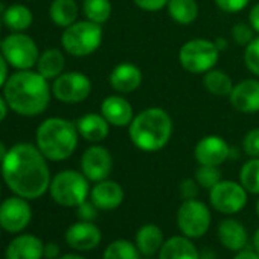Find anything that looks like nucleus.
<instances>
[{
	"instance_id": "f257e3e1",
	"label": "nucleus",
	"mask_w": 259,
	"mask_h": 259,
	"mask_svg": "<svg viewBox=\"0 0 259 259\" xmlns=\"http://www.w3.org/2000/svg\"><path fill=\"white\" fill-rule=\"evenodd\" d=\"M48 159L32 144H17L8 150L2 165V177L7 186L19 197L35 200L49 191L51 171Z\"/></svg>"
},
{
	"instance_id": "f03ea898",
	"label": "nucleus",
	"mask_w": 259,
	"mask_h": 259,
	"mask_svg": "<svg viewBox=\"0 0 259 259\" xmlns=\"http://www.w3.org/2000/svg\"><path fill=\"white\" fill-rule=\"evenodd\" d=\"M52 87L38 72L19 70L8 76L4 85V96L10 108L26 117L41 114L51 102Z\"/></svg>"
},
{
	"instance_id": "7ed1b4c3",
	"label": "nucleus",
	"mask_w": 259,
	"mask_h": 259,
	"mask_svg": "<svg viewBox=\"0 0 259 259\" xmlns=\"http://www.w3.org/2000/svg\"><path fill=\"white\" fill-rule=\"evenodd\" d=\"M172 133V117L160 107L144 108L128 125L130 141L144 153H157L163 150L169 144Z\"/></svg>"
},
{
	"instance_id": "20e7f679",
	"label": "nucleus",
	"mask_w": 259,
	"mask_h": 259,
	"mask_svg": "<svg viewBox=\"0 0 259 259\" xmlns=\"http://www.w3.org/2000/svg\"><path fill=\"white\" fill-rule=\"evenodd\" d=\"M79 133L76 123L64 117H48L35 133L38 150L51 162L69 159L78 147Z\"/></svg>"
},
{
	"instance_id": "39448f33",
	"label": "nucleus",
	"mask_w": 259,
	"mask_h": 259,
	"mask_svg": "<svg viewBox=\"0 0 259 259\" xmlns=\"http://www.w3.org/2000/svg\"><path fill=\"white\" fill-rule=\"evenodd\" d=\"M104 38L102 25L93 23L90 20L75 22L64 29L61 35L63 49L72 57H89L95 54Z\"/></svg>"
},
{
	"instance_id": "423d86ee",
	"label": "nucleus",
	"mask_w": 259,
	"mask_h": 259,
	"mask_svg": "<svg viewBox=\"0 0 259 259\" xmlns=\"http://www.w3.org/2000/svg\"><path fill=\"white\" fill-rule=\"evenodd\" d=\"M49 192L57 204L63 207H76L90 197L89 179L75 169L60 171L52 177Z\"/></svg>"
},
{
	"instance_id": "0eeeda50",
	"label": "nucleus",
	"mask_w": 259,
	"mask_h": 259,
	"mask_svg": "<svg viewBox=\"0 0 259 259\" xmlns=\"http://www.w3.org/2000/svg\"><path fill=\"white\" fill-rule=\"evenodd\" d=\"M220 51L215 41L207 38H192L186 41L179 51L180 66L194 75H204L215 69L220 60Z\"/></svg>"
},
{
	"instance_id": "6e6552de",
	"label": "nucleus",
	"mask_w": 259,
	"mask_h": 259,
	"mask_svg": "<svg viewBox=\"0 0 259 259\" xmlns=\"http://www.w3.org/2000/svg\"><path fill=\"white\" fill-rule=\"evenodd\" d=\"M212 224V213L206 203L194 198L183 200L177 210V227L182 235L197 239L207 233Z\"/></svg>"
},
{
	"instance_id": "1a4fd4ad",
	"label": "nucleus",
	"mask_w": 259,
	"mask_h": 259,
	"mask_svg": "<svg viewBox=\"0 0 259 259\" xmlns=\"http://www.w3.org/2000/svg\"><path fill=\"white\" fill-rule=\"evenodd\" d=\"M0 52L17 70H31L38 61V46L26 34L14 32L0 43Z\"/></svg>"
},
{
	"instance_id": "9d476101",
	"label": "nucleus",
	"mask_w": 259,
	"mask_h": 259,
	"mask_svg": "<svg viewBox=\"0 0 259 259\" xmlns=\"http://www.w3.org/2000/svg\"><path fill=\"white\" fill-rule=\"evenodd\" d=\"M248 200V192L239 182L221 180L209 191L210 206L223 215H235L241 212Z\"/></svg>"
},
{
	"instance_id": "9b49d317",
	"label": "nucleus",
	"mask_w": 259,
	"mask_h": 259,
	"mask_svg": "<svg viewBox=\"0 0 259 259\" xmlns=\"http://www.w3.org/2000/svg\"><path fill=\"white\" fill-rule=\"evenodd\" d=\"M92 93V81L82 72H63L54 79L52 95L64 104H79Z\"/></svg>"
},
{
	"instance_id": "f8f14e48",
	"label": "nucleus",
	"mask_w": 259,
	"mask_h": 259,
	"mask_svg": "<svg viewBox=\"0 0 259 259\" xmlns=\"http://www.w3.org/2000/svg\"><path fill=\"white\" fill-rule=\"evenodd\" d=\"M32 220V209L26 198L10 197L0 204V226L10 233L23 232Z\"/></svg>"
},
{
	"instance_id": "ddd939ff",
	"label": "nucleus",
	"mask_w": 259,
	"mask_h": 259,
	"mask_svg": "<svg viewBox=\"0 0 259 259\" xmlns=\"http://www.w3.org/2000/svg\"><path fill=\"white\" fill-rule=\"evenodd\" d=\"M113 171L111 153L102 145L89 147L81 156V172L89 182L98 183L110 177Z\"/></svg>"
},
{
	"instance_id": "4468645a",
	"label": "nucleus",
	"mask_w": 259,
	"mask_h": 259,
	"mask_svg": "<svg viewBox=\"0 0 259 259\" xmlns=\"http://www.w3.org/2000/svg\"><path fill=\"white\" fill-rule=\"evenodd\" d=\"M232 147L218 135H209L201 138L194 147V157L198 165L221 166L230 159Z\"/></svg>"
},
{
	"instance_id": "2eb2a0df",
	"label": "nucleus",
	"mask_w": 259,
	"mask_h": 259,
	"mask_svg": "<svg viewBox=\"0 0 259 259\" xmlns=\"http://www.w3.org/2000/svg\"><path fill=\"white\" fill-rule=\"evenodd\" d=\"M66 242L70 248L76 251H90L95 250L101 241H102V233L99 227L93 221H78L69 226L66 230Z\"/></svg>"
},
{
	"instance_id": "dca6fc26",
	"label": "nucleus",
	"mask_w": 259,
	"mask_h": 259,
	"mask_svg": "<svg viewBox=\"0 0 259 259\" xmlns=\"http://www.w3.org/2000/svg\"><path fill=\"white\" fill-rule=\"evenodd\" d=\"M229 102L239 113H259V78H248L236 82L229 95Z\"/></svg>"
},
{
	"instance_id": "f3484780",
	"label": "nucleus",
	"mask_w": 259,
	"mask_h": 259,
	"mask_svg": "<svg viewBox=\"0 0 259 259\" xmlns=\"http://www.w3.org/2000/svg\"><path fill=\"white\" fill-rule=\"evenodd\" d=\"M101 114L107 119V122L111 126L123 128L132 123L135 119V110L133 105L130 104L128 99H125L120 93L119 95H110L107 96L101 104Z\"/></svg>"
},
{
	"instance_id": "a211bd4d",
	"label": "nucleus",
	"mask_w": 259,
	"mask_h": 259,
	"mask_svg": "<svg viewBox=\"0 0 259 259\" xmlns=\"http://www.w3.org/2000/svg\"><path fill=\"white\" fill-rule=\"evenodd\" d=\"M142 79H144L142 70L136 64L128 63V61L119 63L117 66H114L108 76V82L111 89L120 95L136 92L141 87Z\"/></svg>"
},
{
	"instance_id": "6ab92c4d",
	"label": "nucleus",
	"mask_w": 259,
	"mask_h": 259,
	"mask_svg": "<svg viewBox=\"0 0 259 259\" xmlns=\"http://www.w3.org/2000/svg\"><path fill=\"white\" fill-rule=\"evenodd\" d=\"M123 188L110 179L95 183V186L90 189V200L99 210H114L123 203Z\"/></svg>"
},
{
	"instance_id": "aec40b11",
	"label": "nucleus",
	"mask_w": 259,
	"mask_h": 259,
	"mask_svg": "<svg viewBox=\"0 0 259 259\" xmlns=\"http://www.w3.org/2000/svg\"><path fill=\"white\" fill-rule=\"evenodd\" d=\"M217 235H218V241L224 248L236 253L244 250L248 242V233L244 224L235 218L221 220L217 227Z\"/></svg>"
},
{
	"instance_id": "412c9836",
	"label": "nucleus",
	"mask_w": 259,
	"mask_h": 259,
	"mask_svg": "<svg viewBox=\"0 0 259 259\" xmlns=\"http://www.w3.org/2000/svg\"><path fill=\"white\" fill-rule=\"evenodd\" d=\"M43 256L45 244L38 236L32 233H25L14 238L8 244L5 253L7 259H43Z\"/></svg>"
},
{
	"instance_id": "4be33fe9",
	"label": "nucleus",
	"mask_w": 259,
	"mask_h": 259,
	"mask_svg": "<svg viewBox=\"0 0 259 259\" xmlns=\"http://www.w3.org/2000/svg\"><path fill=\"white\" fill-rule=\"evenodd\" d=\"M75 123L79 136L92 144H99L105 141L111 126L101 113H87L81 116Z\"/></svg>"
},
{
	"instance_id": "5701e85b",
	"label": "nucleus",
	"mask_w": 259,
	"mask_h": 259,
	"mask_svg": "<svg viewBox=\"0 0 259 259\" xmlns=\"http://www.w3.org/2000/svg\"><path fill=\"white\" fill-rule=\"evenodd\" d=\"M159 259H200V251L191 238L185 235H176L165 239Z\"/></svg>"
},
{
	"instance_id": "b1692460",
	"label": "nucleus",
	"mask_w": 259,
	"mask_h": 259,
	"mask_svg": "<svg viewBox=\"0 0 259 259\" xmlns=\"http://www.w3.org/2000/svg\"><path fill=\"white\" fill-rule=\"evenodd\" d=\"M165 242V236L162 229L154 223H147L139 227L136 232V247L139 248L141 254L153 256L159 254L162 245Z\"/></svg>"
},
{
	"instance_id": "393cba45",
	"label": "nucleus",
	"mask_w": 259,
	"mask_h": 259,
	"mask_svg": "<svg viewBox=\"0 0 259 259\" xmlns=\"http://www.w3.org/2000/svg\"><path fill=\"white\" fill-rule=\"evenodd\" d=\"M66 58L64 54L57 48L46 49L37 61V72L46 79H55L64 72Z\"/></svg>"
},
{
	"instance_id": "a878e982",
	"label": "nucleus",
	"mask_w": 259,
	"mask_h": 259,
	"mask_svg": "<svg viewBox=\"0 0 259 259\" xmlns=\"http://www.w3.org/2000/svg\"><path fill=\"white\" fill-rule=\"evenodd\" d=\"M79 8L75 0H54L49 8V16L58 28H69L78 22Z\"/></svg>"
},
{
	"instance_id": "bb28decb",
	"label": "nucleus",
	"mask_w": 259,
	"mask_h": 259,
	"mask_svg": "<svg viewBox=\"0 0 259 259\" xmlns=\"http://www.w3.org/2000/svg\"><path fill=\"white\" fill-rule=\"evenodd\" d=\"M168 16L179 25L188 26L198 19V4L197 0H169Z\"/></svg>"
},
{
	"instance_id": "cd10ccee",
	"label": "nucleus",
	"mask_w": 259,
	"mask_h": 259,
	"mask_svg": "<svg viewBox=\"0 0 259 259\" xmlns=\"http://www.w3.org/2000/svg\"><path fill=\"white\" fill-rule=\"evenodd\" d=\"M34 22L32 11L20 4L11 5L4 11V23L14 32L26 31Z\"/></svg>"
},
{
	"instance_id": "c85d7f7f",
	"label": "nucleus",
	"mask_w": 259,
	"mask_h": 259,
	"mask_svg": "<svg viewBox=\"0 0 259 259\" xmlns=\"http://www.w3.org/2000/svg\"><path fill=\"white\" fill-rule=\"evenodd\" d=\"M203 85L213 96H227L229 98L235 84H233L232 78L224 70L212 69L203 75Z\"/></svg>"
},
{
	"instance_id": "c756f323",
	"label": "nucleus",
	"mask_w": 259,
	"mask_h": 259,
	"mask_svg": "<svg viewBox=\"0 0 259 259\" xmlns=\"http://www.w3.org/2000/svg\"><path fill=\"white\" fill-rule=\"evenodd\" d=\"M111 2L110 0H82V14L87 20L104 25L111 17Z\"/></svg>"
},
{
	"instance_id": "7c9ffc66",
	"label": "nucleus",
	"mask_w": 259,
	"mask_h": 259,
	"mask_svg": "<svg viewBox=\"0 0 259 259\" xmlns=\"http://www.w3.org/2000/svg\"><path fill=\"white\" fill-rule=\"evenodd\" d=\"M102 259H141V251L132 241L114 239L105 247Z\"/></svg>"
},
{
	"instance_id": "2f4dec72",
	"label": "nucleus",
	"mask_w": 259,
	"mask_h": 259,
	"mask_svg": "<svg viewBox=\"0 0 259 259\" xmlns=\"http://www.w3.org/2000/svg\"><path fill=\"white\" fill-rule=\"evenodd\" d=\"M239 183L251 195H259V157H250L239 171Z\"/></svg>"
},
{
	"instance_id": "473e14b6",
	"label": "nucleus",
	"mask_w": 259,
	"mask_h": 259,
	"mask_svg": "<svg viewBox=\"0 0 259 259\" xmlns=\"http://www.w3.org/2000/svg\"><path fill=\"white\" fill-rule=\"evenodd\" d=\"M197 183L200 185V188L210 191L215 185H218L223 177H221V171L218 166H210V165H200L195 169V177Z\"/></svg>"
},
{
	"instance_id": "72a5a7b5",
	"label": "nucleus",
	"mask_w": 259,
	"mask_h": 259,
	"mask_svg": "<svg viewBox=\"0 0 259 259\" xmlns=\"http://www.w3.org/2000/svg\"><path fill=\"white\" fill-rule=\"evenodd\" d=\"M244 64L250 73H253L256 78H259V35H256L254 40L245 46Z\"/></svg>"
},
{
	"instance_id": "f704fd0d",
	"label": "nucleus",
	"mask_w": 259,
	"mask_h": 259,
	"mask_svg": "<svg viewBox=\"0 0 259 259\" xmlns=\"http://www.w3.org/2000/svg\"><path fill=\"white\" fill-rule=\"evenodd\" d=\"M257 34L254 32V29L250 26V23H244V22H239V23H236L233 28H232V38H233V41L236 43V45H239V46H247V45H250L253 40H254V37H256Z\"/></svg>"
},
{
	"instance_id": "c9c22d12",
	"label": "nucleus",
	"mask_w": 259,
	"mask_h": 259,
	"mask_svg": "<svg viewBox=\"0 0 259 259\" xmlns=\"http://www.w3.org/2000/svg\"><path fill=\"white\" fill-rule=\"evenodd\" d=\"M242 150L248 157H259V126L250 130L244 136Z\"/></svg>"
},
{
	"instance_id": "e433bc0d",
	"label": "nucleus",
	"mask_w": 259,
	"mask_h": 259,
	"mask_svg": "<svg viewBox=\"0 0 259 259\" xmlns=\"http://www.w3.org/2000/svg\"><path fill=\"white\" fill-rule=\"evenodd\" d=\"M218 10L227 14H235L245 10L250 4V0H213Z\"/></svg>"
},
{
	"instance_id": "4c0bfd02",
	"label": "nucleus",
	"mask_w": 259,
	"mask_h": 259,
	"mask_svg": "<svg viewBox=\"0 0 259 259\" xmlns=\"http://www.w3.org/2000/svg\"><path fill=\"white\" fill-rule=\"evenodd\" d=\"M198 188L200 185L195 179H185L179 185V194L182 200H194L198 195Z\"/></svg>"
},
{
	"instance_id": "58836bf2",
	"label": "nucleus",
	"mask_w": 259,
	"mask_h": 259,
	"mask_svg": "<svg viewBox=\"0 0 259 259\" xmlns=\"http://www.w3.org/2000/svg\"><path fill=\"white\" fill-rule=\"evenodd\" d=\"M98 212L99 209L95 206L92 200H85L79 206H76V215L81 221H95L98 217Z\"/></svg>"
},
{
	"instance_id": "ea45409f",
	"label": "nucleus",
	"mask_w": 259,
	"mask_h": 259,
	"mask_svg": "<svg viewBox=\"0 0 259 259\" xmlns=\"http://www.w3.org/2000/svg\"><path fill=\"white\" fill-rule=\"evenodd\" d=\"M135 5L144 11H148V13H157L163 8H166L169 0H133Z\"/></svg>"
},
{
	"instance_id": "a19ab883",
	"label": "nucleus",
	"mask_w": 259,
	"mask_h": 259,
	"mask_svg": "<svg viewBox=\"0 0 259 259\" xmlns=\"http://www.w3.org/2000/svg\"><path fill=\"white\" fill-rule=\"evenodd\" d=\"M248 23L254 29V32L259 35V2L254 4L248 13Z\"/></svg>"
},
{
	"instance_id": "79ce46f5",
	"label": "nucleus",
	"mask_w": 259,
	"mask_h": 259,
	"mask_svg": "<svg viewBox=\"0 0 259 259\" xmlns=\"http://www.w3.org/2000/svg\"><path fill=\"white\" fill-rule=\"evenodd\" d=\"M45 257L46 259H58L60 257V247L55 242L45 244Z\"/></svg>"
},
{
	"instance_id": "37998d69",
	"label": "nucleus",
	"mask_w": 259,
	"mask_h": 259,
	"mask_svg": "<svg viewBox=\"0 0 259 259\" xmlns=\"http://www.w3.org/2000/svg\"><path fill=\"white\" fill-rule=\"evenodd\" d=\"M8 79V61L0 52V87H4Z\"/></svg>"
},
{
	"instance_id": "c03bdc74",
	"label": "nucleus",
	"mask_w": 259,
	"mask_h": 259,
	"mask_svg": "<svg viewBox=\"0 0 259 259\" xmlns=\"http://www.w3.org/2000/svg\"><path fill=\"white\" fill-rule=\"evenodd\" d=\"M233 259H259V254L254 250H241L233 256Z\"/></svg>"
},
{
	"instance_id": "a18cd8bd",
	"label": "nucleus",
	"mask_w": 259,
	"mask_h": 259,
	"mask_svg": "<svg viewBox=\"0 0 259 259\" xmlns=\"http://www.w3.org/2000/svg\"><path fill=\"white\" fill-rule=\"evenodd\" d=\"M8 108H10V105L7 102L5 96H0V122L5 120V117L8 114Z\"/></svg>"
},
{
	"instance_id": "49530a36",
	"label": "nucleus",
	"mask_w": 259,
	"mask_h": 259,
	"mask_svg": "<svg viewBox=\"0 0 259 259\" xmlns=\"http://www.w3.org/2000/svg\"><path fill=\"white\" fill-rule=\"evenodd\" d=\"M215 45H217V48H218L220 52H224L227 49V46H229V43H227L226 38H217L215 40Z\"/></svg>"
},
{
	"instance_id": "de8ad7c7",
	"label": "nucleus",
	"mask_w": 259,
	"mask_h": 259,
	"mask_svg": "<svg viewBox=\"0 0 259 259\" xmlns=\"http://www.w3.org/2000/svg\"><path fill=\"white\" fill-rule=\"evenodd\" d=\"M253 248H254V251L259 254V227H257L256 232L253 233Z\"/></svg>"
},
{
	"instance_id": "09e8293b",
	"label": "nucleus",
	"mask_w": 259,
	"mask_h": 259,
	"mask_svg": "<svg viewBox=\"0 0 259 259\" xmlns=\"http://www.w3.org/2000/svg\"><path fill=\"white\" fill-rule=\"evenodd\" d=\"M200 259H215L213 250H203V253H200Z\"/></svg>"
},
{
	"instance_id": "8fccbe9b",
	"label": "nucleus",
	"mask_w": 259,
	"mask_h": 259,
	"mask_svg": "<svg viewBox=\"0 0 259 259\" xmlns=\"http://www.w3.org/2000/svg\"><path fill=\"white\" fill-rule=\"evenodd\" d=\"M58 259H85V257L81 256V254H76V253H67V254L60 256Z\"/></svg>"
},
{
	"instance_id": "3c124183",
	"label": "nucleus",
	"mask_w": 259,
	"mask_h": 259,
	"mask_svg": "<svg viewBox=\"0 0 259 259\" xmlns=\"http://www.w3.org/2000/svg\"><path fill=\"white\" fill-rule=\"evenodd\" d=\"M7 153H8V150H7L5 144H4L2 141H0V163H2V162H4V159H5Z\"/></svg>"
},
{
	"instance_id": "603ef678",
	"label": "nucleus",
	"mask_w": 259,
	"mask_h": 259,
	"mask_svg": "<svg viewBox=\"0 0 259 259\" xmlns=\"http://www.w3.org/2000/svg\"><path fill=\"white\" fill-rule=\"evenodd\" d=\"M256 213H257V217H259V198H257V201H256Z\"/></svg>"
},
{
	"instance_id": "864d4df0",
	"label": "nucleus",
	"mask_w": 259,
	"mask_h": 259,
	"mask_svg": "<svg viewBox=\"0 0 259 259\" xmlns=\"http://www.w3.org/2000/svg\"><path fill=\"white\" fill-rule=\"evenodd\" d=\"M0 26H2V20H0Z\"/></svg>"
},
{
	"instance_id": "5fc2aeb1",
	"label": "nucleus",
	"mask_w": 259,
	"mask_h": 259,
	"mask_svg": "<svg viewBox=\"0 0 259 259\" xmlns=\"http://www.w3.org/2000/svg\"><path fill=\"white\" fill-rule=\"evenodd\" d=\"M0 192H2V188H0Z\"/></svg>"
},
{
	"instance_id": "6e6d98bb",
	"label": "nucleus",
	"mask_w": 259,
	"mask_h": 259,
	"mask_svg": "<svg viewBox=\"0 0 259 259\" xmlns=\"http://www.w3.org/2000/svg\"><path fill=\"white\" fill-rule=\"evenodd\" d=\"M0 230H2V226H0Z\"/></svg>"
}]
</instances>
